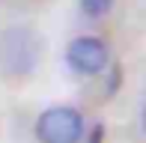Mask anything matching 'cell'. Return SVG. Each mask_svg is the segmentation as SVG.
Returning <instances> with one entry per match:
<instances>
[{
  "label": "cell",
  "instance_id": "5b68a950",
  "mask_svg": "<svg viewBox=\"0 0 146 143\" xmlns=\"http://www.w3.org/2000/svg\"><path fill=\"white\" fill-rule=\"evenodd\" d=\"M143 131H146V107H143Z\"/></svg>",
  "mask_w": 146,
  "mask_h": 143
},
{
  "label": "cell",
  "instance_id": "3957f363",
  "mask_svg": "<svg viewBox=\"0 0 146 143\" xmlns=\"http://www.w3.org/2000/svg\"><path fill=\"white\" fill-rule=\"evenodd\" d=\"M66 63L78 75H98L108 66V45L96 36H78L66 48Z\"/></svg>",
  "mask_w": 146,
  "mask_h": 143
},
{
  "label": "cell",
  "instance_id": "6da1fadb",
  "mask_svg": "<svg viewBox=\"0 0 146 143\" xmlns=\"http://www.w3.org/2000/svg\"><path fill=\"white\" fill-rule=\"evenodd\" d=\"M39 57V39L33 30H6L0 36V66L6 75H27L36 66Z\"/></svg>",
  "mask_w": 146,
  "mask_h": 143
},
{
  "label": "cell",
  "instance_id": "7a4b0ae2",
  "mask_svg": "<svg viewBox=\"0 0 146 143\" xmlns=\"http://www.w3.org/2000/svg\"><path fill=\"white\" fill-rule=\"evenodd\" d=\"M84 134V116L75 107H48L36 119V137L42 143H78Z\"/></svg>",
  "mask_w": 146,
  "mask_h": 143
},
{
  "label": "cell",
  "instance_id": "277c9868",
  "mask_svg": "<svg viewBox=\"0 0 146 143\" xmlns=\"http://www.w3.org/2000/svg\"><path fill=\"white\" fill-rule=\"evenodd\" d=\"M81 6H84V12L92 18H98V15H104V12L110 9V0H81Z\"/></svg>",
  "mask_w": 146,
  "mask_h": 143
}]
</instances>
